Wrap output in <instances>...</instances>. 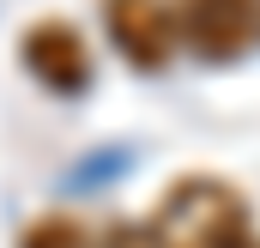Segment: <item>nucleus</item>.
Segmentation results:
<instances>
[{"mask_svg": "<svg viewBox=\"0 0 260 248\" xmlns=\"http://www.w3.org/2000/svg\"><path fill=\"white\" fill-rule=\"evenodd\" d=\"M109 30L121 43V55L139 67H157L176 43V12L164 0H109Z\"/></svg>", "mask_w": 260, "mask_h": 248, "instance_id": "4", "label": "nucleus"}, {"mask_svg": "<svg viewBox=\"0 0 260 248\" xmlns=\"http://www.w3.org/2000/svg\"><path fill=\"white\" fill-rule=\"evenodd\" d=\"M176 24L206 55H242L248 43H260V0H188Z\"/></svg>", "mask_w": 260, "mask_h": 248, "instance_id": "2", "label": "nucleus"}, {"mask_svg": "<svg viewBox=\"0 0 260 248\" xmlns=\"http://www.w3.org/2000/svg\"><path fill=\"white\" fill-rule=\"evenodd\" d=\"M157 248H236L242 236V200L224 182H182L151 218Z\"/></svg>", "mask_w": 260, "mask_h": 248, "instance_id": "1", "label": "nucleus"}, {"mask_svg": "<svg viewBox=\"0 0 260 248\" xmlns=\"http://www.w3.org/2000/svg\"><path fill=\"white\" fill-rule=\"evenodd\" d=\"M18 248H109V242H103L97 230H85L79 218H61V212H55V218H37Z\"/></svg>", "mask_w": 260, "mask_h": 248, "instance_id": "5", "label": "nucleus"}, {"mask_svg": "<svg viewBox=\"0 0 260 248\" xmlns=\"http://www.w3.org/2000/svg\"><path fill=\"white\" fill-rule=\"evenodd\" d=\"M24 67H30L43 85H55V91H79V85L91 79L85 43H79V30L61 24V18H43V24L24 30Z\"/></svg>", "mask_w": 260, "mask_h": 248, "instance_id": "3", "label": "nucleus"}]
</instances>
